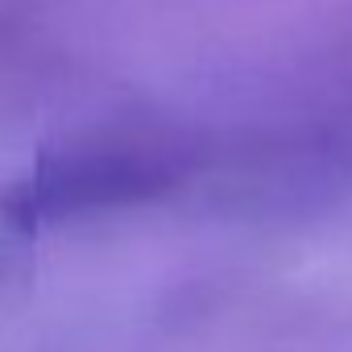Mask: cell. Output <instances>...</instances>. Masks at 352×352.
<instances>
[{
  "label": "cell",
  "mask_w": 352,
  "mask_h": 352,
  "mask_svg": "<svg viewBox=\"0 0 352 352\" xmlns=\"http://www.w3.org/2000/svg\"><path fill=\"white\" fill-rule=\"evenodd\" d=\"M204 145L179 129H100L46 149L0 187V220L42 232L124 212L179 191L204 166Z\"/></svg>",
  "instance_id": "obj_1"
}]
</instances>
